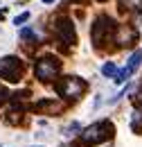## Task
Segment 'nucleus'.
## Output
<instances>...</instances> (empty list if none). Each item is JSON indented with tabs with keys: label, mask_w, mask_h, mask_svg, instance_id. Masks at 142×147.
Masks as SVG:
<instances>
[{
	"label": "nucleus",
	"mask_w": 142,
	"mask_h": 147,
	"mask_svg": "<svg viewBox=\"0 0 142 147\" xmlns=\"http://www.w3.org/2000/svg\"><path fill=\"white\" fill-rule=\"evenodd\" d=\"M140 61H142V50H135V52L131 55V59H129V63L124 66V70H126V75H129V77H131V75L140 68Z\"/></svg>",
	"instance_id": "nucleus-8"
},
{
	"label": "nucleus",
	"mask_w": 142,
	"mask_h": 147,
	"mask_svg": "<svg viewBox=\"0 0 142 147\" xmlns=\"http://www.w3.org/2000/svg\"><path fill=\"white\" fill-rule=\"evenodd\" d=\"M115 27H117V25L113 23V18H108L106 14L97 16L95 23H92V27H90V38H92V43H95L97 48H102V43H104L108 36L115 34Z\"/></svg>",
	"instance_id": "nucleus-3"
},
{
	"label": "nucleus",
	"mask_w": 142,
	"mask_h": 147,
	"mask_svg": "<svg viewBox=\"0 0 142 147\" xmlns=\"http://www.w3.org/2000/svg\"><path fill=\"white\" fill-rule=\"evenodd\" d=\"M20 77H23V63H20L18 57L0 59V79L16 84V82H20Z\"/></svg>",
	"instance_id": "nucleus-5"
},
{
	"label": "nucleus",
	"mask_w": 142,
	"mask_h": 147,
	"mask_svg": "<svg viewBox=\"0 0 142 147\" xmlns=\"http://www.w3.org/2000/svg\"><path fill=\"white\" fill-rule=\"evenodd\" d=\"M5 100H7V91H5V88H2V86H0V104H2V102H5Z\"/></svg>",
	"instance_id": "nucleus-13"
},
{
	"label": "nucleus",
	"mask_w": 142,
	"mask_h": 147,
	"mask_svg": "<svg viewBox=\"0 0 142 147\" xmlns=\"http://www.w3.org/2000/svg\"><path fill=\"white\" fill-rule=\"evenodd\" d=\"M115 73H117V68H115L113 61H106V63L102 66V75H104V77H115Z\"/></svg>",
	"instance_id": "nucleus-10"
},
{
	"label": "nucleus",
	"mask_w": 142,
	"mask_h": 147,
	"mask_svg": "<svg viewBox=\"0 0 142 147\" xmlns=\"http://www.w3.org/2000/svg\"><path fill=\"white\" fill-rule=\"evenodd\" d=\"M113 134H115L113 122H108V120H99V122H92L90 127L81 129L79 140H81V145H84V147H92V145H99V143L111 140Z\"/></svg>",
	"instance_id": "nucleus-1"
},
{
	"label": "nucleus",
	"mask_w": 142,
	"mask_h": 147,
	"mask_svg": "<svg viewBox=\"0 0 142 147\" xmlns=\"http://www.w3.org/2000/svg\"><path fill=\"white\" fill-rule=\"evenodd\" d=\"M43 2H45V5H52V2H54V0H43Z\"/></svg>",
	"instance_id": "nucleus-14"
},
{
	"label": "nucleus",
	"mask_w": 142,
	"mask_h": 147,
	"mask_svg": "<svg viewBox=\"0 0 142 147\" xmlns=\"http://www.w3.org/2000/svg\"><path fill=\"white\" fill-rule=\"evenodd\" d=\"M120 9H124V11H142V0H120Z\"/></svg>",
	"instance_id": "nucleus-9"
},
{
	"label": "nucleus",
	"mask_w": 142,
	"mask_h": 147,
	"mask_svg": "<svg viewBox=\"0 0 142 147\" xmlns=\"http://www.w3.org/2000/svg\"><path fill=\"white\" fill-rule=\"evenodd\" d=\"M20 38H25V41L36 38V36H34V30H32V27H23V30H20Z\"/></svg>",
	"instance_id": "nucleus-11"
},
{
	"label": "nucleus",
	"mask_w": 142,
	"mask_h": 147,
	"mask_svg": "<svg viewBox=\"0 0 142 147\" xmlns=\"http://www.w3.org/2000/svg\"><path fill=\"white\" fill-rule=\"evenodd\" d=\"M2 16H5V9H0V18H2Z\"/></svg>",
	"instance_id": "nucleus-15"
},
{
	"label": "nucleus",
	"mask_w": 142,
	"mask_h": 147,
	"mask_svg": "<svg viewBox=\"0 0 142 147\" xmlns=\"http://www.w3.org/2000/svg\"><path fill=\"white\" fill-rule=\"evenodd\" d=\"M63 147H72V145H63Z\"/></svg>",
	"instance_id": "nucleus-16"
},
{
	"label": "nucleus",
	"mask_w": 142,
	"mask_h": 147,
	"mask_svg": "<svg viewBox=\"0 0 142 147\" xmlns=\"http://www.w3.org/2000/svg\"><path fill=\"white\" fill-rule=\"evenodd\" d=\"M27 20H29V11H23L20 16L14 18V25H23V23H27Z\"/></svg>",
	"instance_id": "nucleus-12"
},
{
	"label": "nucleus",
	"mask_w": 142,
	"mask_h": 147,
	"mask_svg": "<svg viewBox=\"0 0 142 147\" xmlns=\"http://www.w3.org/2000/svg\"><path fill=\"white\" fill-rule=\"evenodd\" d=\"M59 70H61V61L56 57H41V59H36V63H34V75H36V79H41L43 84L52 82L54 77L59 75Z\"/></svg>",
	"instance_id": "nucleus-4"
},
{
	"label": "nucleus",
	"mask_w": 142,
	"mask_h": 147,
	"mask_svg": "<svg viewBox=\"0 0 142 147\" xmlns=\"http://www.w3.org/2000/svg\"><path fill=\"white\" fill-rule=\"evenodd\" d=\"M135 41H138V32H135L131 25H117V27H115L113 43H117L120 48H124V45H133Z\"/></svg>",
	"instance_id": "nucleus-7"
},
{
	"label": "nucleus",
	"mask_w": 142,
	"mask_h": 147,
	"mask_svg": "<svg viewBox=\"0 0 142 147\" xmlns=\"http://www.w3.org/2000/svg\"><path fill=\"white\" fill-rule=\"evenodd\" d=\"M54 91L59 93L61 97H66V100H79L84 93H86V82L81 79V77H63V79H59L56 84H54Z\"/></svg>",
	"instance_id": "nucleus-2"
},
{
	"label": "nucleus",
	"mask_w": 142,
	"mask_h": 147,
	"mask_svg": "<svg viewBox=\"0 0 142 147\" xmlns=\"http://www.w3.org/2000/svg\"><path fill=\"white\" fill-rule=\"evenodd\" d=\"M54 34L56 38L63 43V45H74L77 43V32H74V23L68 16H61V18L54 23Z\"/></svg>",
	"instance_id": "nucleus-6"
},
{
	"label": "nucleus",
	"mask_w": 142,
	"mask_h": 147,
	"mask_svg": "<svg viewBox=\"0 0 142 147\" xmlns=\"http://www.w3.org/2000/svg\"><path fill=\"white\" fill-rule=\"evenodd\" d=\"M38 147H41V145H38Z\"/></svg>",
	"instance_id": "nucleus-17"
}]
</instances>
